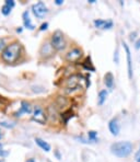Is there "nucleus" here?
<instances>
[{
    "label": "nucleus",
    "mask_w": 140,
    "mask_h": 162,
    "mask_svg": "<svg viewBox=\"0 0 140 162\" xmlns=\"http://www.w3.org/2000/svg\"><path fill=\"white\" fill-rule=\"evenodd\" d=\"M6 4L12 9L13 7H14V4H14V1H13V0H6Z\"/></svg>",
    "instance_id": "obj_23"
},
{
    "label": "nucleus",
    "mask_w": 140,
    "mask_h": 162,
    "mask_svg": "<svg viewBox=\"0 0 140 162\" xmlns=\"http://www.w3.org/2000/svg\"><path fill=\"white\" fill-rule=\"evenodd\" d=\"M105 22H106V21H104V20H94V25H95V28L103 29Z\"/></svg>",
    "instance_id": "obj_19"
},
{
    "label": "nucleus",
    "mask_w": 140,
    "mask_h": 162,
    "mask_svg": "<svg viewBox=\"0 0 140 162\" xmlns=\"http://www.w3.org/2000/svg\"><path fill=\"white\" fill-rule=\"evenodd\" d=\"M135 39H136V32H134V33H131V34H130V40L134 41Z\"/></svg>",
    "instance_id": "obj_29"
},
{
    "label": "nucleus",
    "mask_w": 140,
    "mask_h": 162,
    "mask_svg": "<svg viewBox=\"0 0 140 162\" xmlns=\"http://www.w3.org/2000/svg\"><path fill=\"white\" fill-rule=\"evenodd\" d=\"M107 95H108V93L106 90H102V91H100V93H99V99H97L99 105H103V104H104V102L106 101Z\"/></svg>",
    "instance_id": "obj_14"
},
{
    "label": "nucleus",
    "mask_w": 140,
    "mask_h": 162,
    "mask_svg": "<svg viewBox=\"0 0 140 162\" xmlns=\"http://www.w3.org/2000/svg\"><path fill=\"white\" fill-rule=\"evenodd\" d=\"M35 142L36 145L40 147V148H42L44 151H46V152H48V151H50V145L48 143V142H46L45 140H43V139L41 138H35Z\"/></svg>",
    "instance_id": "obj_10"
},
{
    "label": "nucleus",
    "mask_w": 140,
    "mask_h": 162,
    "mask_svg": "<svg viewBox=\"0 0 140 162\" xmlns=\"http://www.w3.org/2000/svg\"><path fill=\"white\" fill-rule=\"evenodd\" d=\"M52 49H53L52 44L45 43V44H43V46H42V48H41V54H42L43 56L50 55V54H52Z\"/></svg>",
    "instance_id": "obj_13"
},
{
    "label": "nucleus",
    "mask_w": 140,
    "mask_h": 162,
    "mask_svg": "<svg viewBox=\"0 0 140 162\" xmlns=\"http://www.w3.org/2000/svg\"><path fill=\"white\" fill-rule=\"evenodd\" d=\"M72 116H73V114H72L71 111H67V112H65L64 114H61V117H63L65 123H68L69 118H71Z\"/></svg>",
    "instance_id": "obj_15"
},
{
    "label": "nucleus",
    "mask_w": 140,
    "mask_h": 162,
    "mask_svg": "<svg viewBox=\"0 0 140 162\" xmlns=\"http://www.w3.org/2000/svg\"><path fill=\"white\" fill-rule=\"evenodd\" d=\"M22 18H23L24 26H25V28H28V29H30V30H34V25L32 24V22H31V19H30V16H28V11L23 12V16H22Z\"/></svg>",
    "instance_id": "obj_12"
},
{
    "label": "nucleus",
    "mask_w": 140,
    "mask_h": 162,
    "mask_svg": "<svg viewBox=\"0 0 140 162\" xmlns=\"http://www.w3.org/2000/svg\"><path fill=\"white\" fill-rule=\"evenodd\" d=\"M132 151V143L130 141L115 142L111 146V152L118 158H126Z\"/></svg>",
    "instance_id": "obj_2"
},
{
    "label": "nucleus",
    "mask_w": 140,
    "mask_h": 162,
    "mask_svg": "<svg viewBox=\"0 0 140 162\" xmlns=\"http://www.w3.org/2000/svg\"><path fill=\"white\" fill-rule=\"evenodd\" d=\"M135 48H136V49H139L140 48V39L135 43Z\"/></svg>",
    "instance_id": "obj_28"
},
{
    "label": "nucleus",
    "mask_w": 140,
    "mask_h": 162,
    "mask_svg": "<svg viewBox=\"0 0 140 162\" xmlns=\"http://www.w3.org/2000/svg\"><path fill=\"white\" fill-rule=\"evenodd\" d=\"M81 56H82V51L79 48H73V49H71L67 54V60L73 63V61H77V60L79 59Z\"/></svg>",
    "instance_id": "obj_8"
},
{
    "label": "nucleus",
    "mask_w": 140,
    "mask_h": 162,
    "mask_svg": "<svg viewBox=\"0 0 140 162\" xmlns=\"http://www.w3.org/2000/svg\"><path fill=\"white\" fill-rule=\"evenodd\" d=\"M20 51H21V45L20 43H11L10 45H8L7 47L4 48V51L1 53V57L2 59L8 64H12L14 63L18 57L20 55Z\"/></svg>",
    "instance_id": "obj_1"
},
{
    "label": "nucleus",
    "mask_w": 140,
    "mask_h": 162,
    "mask_svg": "<svg viewBox=\"0 0 140 162\" xmlns=\"http://www.w3.org/2000/svg\"><path fill=\"white\" fill-rule=\"evenodd\" d=\"M89 2H91V4H94V2H95V0H89Z\"/></svg>",
    "instance_id": "obj_32"
},
{
    "label": "nucleus",
    "mask_w": 140,
    "mask_h": 162,
    "mask_svg": "<svg viewBox=\"0 0 140 162\" xmlns=\"http://www.w3.org/2000/svg\"><path fill=\"white\" fill-rule=\"evenodd\" d=\"M32 10H33V13L35 14V16L38 18V19H43L48 12L47 7L45 6V4L43 1H40V2H37V4H33Z\"/></svg>",
    "instance_id": "obj_4"
},
{
    "label": "nucleus",
    "mask_w": 140,
    "mask_h": 162,
    "mask_svg": "<svg viewBox=\"0 0 140 162\" xmlns=\"http://www.w3.org/2000/svg\"><path fill=\"white\" fill-rule=\"evenodd\" d=\"M83 67L85 68V69H90V70L94 71V67H93L92 65H91V60H90V58H87L85 59V61L83 63Z\"/></svg>",
    "instance_id": "obj_17"
},
{
    "label": "nucleus",
    "mask_w": 140,
    "mask_h": 162,
    "mask_svg": "<svg viewBox=\"0 0 140 162\" xmlns=\"http://www.w3.org/2000/svg\"><path fill=\"white\" fill-rule=\"evenodd\" d=\"M52 46L54 49L56 51H61L64 49L65 46H66V41H65V36H64V33L59 30H57L53 33V36H52Z\"/></svg>",
    "instance_id": "obj_3"
},
{
    "label": "nucleus",
    "mask_w": 140,
    "mask_h": 162,
    "mask_svg": "<svg viewBox=\"0 0 140 162\" xmlns=\"http://www.w3.org/2000/svg\"><path fill=\"white\" fill-rule=\"evenodd\" d=\"M89 139L91 140V141L95 142L97 140V133L94 131H89Z\"/></svg>",
    "instance_id": "obj_16"
},
{
    "label": "nucleus",
    "mask_w": 140,
    "mask_h": 162,
    "mask_svg": "<svg viewBox=\"0 0 140 162\" xmlns=\"http://www.w3.org/2000/svg\"><path fill=\"white\" fill-rule=\"evenodd\" d=\"M28 162H34V160H33V159H31V160H28Z\"/></svg>",
    "instance_id": "obj_34"
},
{
    "label": "nucleus",
    "mask_w": 140,
    "mask_h": 162,
    "mask_svg": "<svg viewBox=\"0 0 140 162\" xmlns=\"http://www.w3.org/2000/svg\"><path fill=\"white\" fill-rule=\"evenodd\" d=\"M32 113V106H31V104L28 102H26V101H22L21 102V107L20 110L16 112V117H19V116H21L22 114H31Z\"/></svg>",
    "instance_id": "obj_6"
},
{
    "label": "nucleus",
    "mask_w": 140,
    "mask_h": 162,
    "mask_svg": "<svg viewBox=\"0 0 140 162\" xmlns=\"http://www.w3.org/2000/svg\"><path fill=\"white\" fill-rule=\"evenodd\" d=\"M6 47H7V46H6V44H4V40H2V39H0V53H2Z\"/></svg>",
    "instance_id": "obj_22"
},
{
    "label": "nucleus",
    "mask_w": 140,
    "mask_h": 162,
    "mask_svg": "<svg viewBox=\"0 0 140 162\" xmlns=\"http://www.w3.org/2000/svg\"><path fill=\"white\" fill-rule=\"evenodd\" d=\"M108 129L111 131V134L113 136H117L119 134V124H118V121L117 119H112L108 123Z\"/></svg>",
    "instance_id": "obj_9"
},
{
    "label": "nucleus",
    "mask_w": 140,
    "mask_h": 162,
    "mask_svg": "<svg viewBox=\"0 0 140 162\" xmlns=\"http://www.w3.org/2000/svg\"><path fill=\"white\" fill-rule=\"evenodd\" d=\"M2 138V134H1V131H0V139Z\"/></svg>",
    "instance_id": "obj_33"
},
{
    "label": "nucleus",
    "mask_w": 140,
    "mask_h": 162,
    "mask_svg": "<svg viewBox=\"0 0 140 162\" xmlns=\"http://www.w3.org/2000/svg\"><path fill=\"white\" fill-rule=\"evenodd\" d=\"M0 156H1V157H6V156H8V152H7V151L1 150V149H0Z\"/></svg>",
    "instance_id": "obj_27"
},
{
    "label": "nucleus",
    "mask_w": 140,
    "mask_h": 162,
    "mask_svg": "<svg viewBox=\"0 0 140 162\" xmlns=\"http://www.w3.org/2000/svg\"><path fill=\"white\" fill-rule=\"evenodd\" d=\"M1 147H2V145H1V143H0V149H1Z\"/></svg>",
    "instance_id": "obj_35"
},
{
    "label": "nucleus",
    "mask_w": 140,
    "mask_h": 162,
    "mask_svg": "<svg viewBox=\"0 0 140 162\" xmlns=\"http://www.w3.org/2000/svg\"><path fill=\"white\" fill-rule=\"evenodd\" d=\"M123 46L126 51V56H127V67H128V78L131 79L132 78V65H131V55H130V49H129L128 45L123 42Z\"/></svg>",
    "instance_id": "obj_7"
},
{
    "label": "nucleus",
    "mask_w": 140,
    "mask_h": 162,
    "mask_svg": "<svg viewBox=\"0 0 140 162\" xmlns=\"http://www.w3.org/2000/svg\"><path fill=\"white\" fill-rule=\"evenodd\" d=\"M33 121H35L36 123H38L41 125H44L46 123V115H45L43 108L41 106H35L34 107V112H33V116H32Z\"/></svg>",
    "instance_id": "obj_5"
},
{
    "label": "nucleus",
    "mask_w": 140,
    "mask_h": 162,
    "mask_svg": "<svg viewBox=\"0 0 140 162\" xmlns=\"http://www.w3.org/2000/svg\"><path fill=\"white\" fill-rule=\"evenodd\" d=\"M16 32H18V33H21V32H22V29H16Z\"/></svg>",
    "instance_id": "obj_31"
},
{
    "label": "nucleus",
    "mask_w": 140,
    "mask_h": 162,
    "mask_svg": "<svg viewBox=\"0 0 140 162\" xmlns=\"http://www.w3.org/2000/svg\"><path fill=\"white\" fill-rule=\"evenodd\" d=\"M10 12H11V8L8 7L7 4H4V7L1 8V13H2L4 16H9V14H10Z\"/></svg>",
    "instance_id": "obj_18"
},
{
    "label": "nucleus",
    "mask_w": 140,
    "mask_h": 162,
    "mask_svg": "<svg viewBox=\"0 0 140 162\" xmlns=\"http://www.w3.org/2000/svg\"><path fill=\"white\" fill-rule=\"evenodd\" d=\"M135 159H136L137 162H140V148H139V150L137 151L136 156H135Z\"/></svg>",
    "instance_id": "obj_25"
},
{
    "label": "nucleus",
    "mask_w": 140,
    "mask_h": 162,
    "mask_svg": "<svg viewBox=\"0 0 140 162\" xmlns=\"http://www.w3.org/2000/svg\"><path fill=\"white\" fill-rule=\"evenodd\" d=\"M55 4H58V6H60V4H64V1H63V0H56V1H55Z\"/></svg>",
    "instance_id": "obj_30"
},
{
    "label": "nucleus",
    "mask_w": 140,
    "mask_h": 162,
    "mask_svg": "<svg viewBox=\"0 0 140 162\" xmlns=\"http://www.w3.org/2000/svg\"><path fill=\"white\" fill-rule=\"evenodd\" d=\"M0 162H2V161H1V160H0Z\"/></svg>",
    "instance_id": "obj_36"
},
{
    "label": "nucleus",
    "mask_w": 140,
    "mask_h": 162,
    "mask_svg": "<svg viewBox=\"0 0 140 162\" xmlns=\"http://www.w3.org/2000/svg\"><path fill=\"white\" fill-rule=\"evenodd\" d=\"M118 61H119V55H118V49H116L115 54H114V63L118 64Z\"/></svg>",
    "instance_id": "obj_21"
},
{
    "label": "nucleus",
    "mask_w": 140,
    "mask_h": 162,
    "mask_svg": "<svg viewBox=\"0 0 140 162\" xmlns=\"http://www.w3.org/2000/svg\"><path fill=\"white\" fill-rule=\"evenodd\" d=\"M111 28H113V22L112 21H106V22H105V24H104V26H103V29H105V30H106V29H111Z\"/></svg>",
    "instance_id": "obj_20"
},
{
    "label": "nucleus",
    "mask_w": 140,
    "mask_h": 162,
    "mask_svg": "<svg viewBox=\"0 0 140 162\" xmlns=\"http://www.w3.org/2000/svg\"><path fill=\"white\" fill-rule=\"evenodd\" d=\"M0 126L7 127V128H11V127H13V125H8V124H7V123H4V122H1V123H0Z\"/></svg>",
    "instance_id": "obj_26"
},
{
    "label": "nucleus",
    "mask_w": 140,
    "mask_h": 162,
    "mask_svg": "<svg viewBox=\"0 0 140 162\" xmlns=\"http://www.w3.org/2000/svg\"><path fill=\"white\" fill-rule=\"evenodd\" d=\"M104 83L108 89H113V87H114V76L111 72H107L104 76Z\"/></svg>",
    "instance_id": "obj_11"
},
{
    "label": "nucleus",
    "mask_w": 140,
    "mask_h": 162,
    "mask_svg": "<svg viewBox=\"0 0 140 162\" xmlns=\"http://www.w3.org/2000/svg\"><path fill=\"white\" fill-rule=\"evenodd\" d=\"M47 28H48V23H47V22H45V23H43L42 25H41L40 31H44V30H46Z\"/></svg>",
    "instance_id": "obj_24"
}]
</instances>
